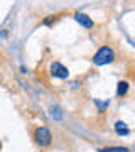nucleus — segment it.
Returning <instances> with one entry per match:
<instances>
[{"mask_svg": "<svg viewBox=\"0 0 135 152\" xmlns=\"http://www.w3.org/2000/svg\"><path fill=\"white\" fill-rule=\"evenodd\" d=\"M127 90H128V85H127L125 81H120L118 83V90H117V95H118V96H123L125 93H127Z\"/></svg>", "mask_w": 135, "mask_h": 152, "instance_id": "obj_6", "label": "nucleus"}, {"mask_svg": "<svg viewBox=\"0 0 135 152\" xmlns=\"http://www.w3.org/2000/svg\"><path fill=\"white\" fill-rule=\"evenodd\" d=\"M34 139H36V142H37L41 147H47L49 144H51V132L46 129V127H39L37 130L34 132Z\"/></svg>", "mask_w": 135, "mask_h": 152, "instance_id": "obj_2", "label": "nucleus"}, {"mask_svg": "<svg viewBox=\"0 0 135 152\" xmlns=\"http://www.w3.org/2000/svg\"><path fill=\"white\" fill-rule=\"evenodd\" d=\"M51 75L56 76V78L64 80V78L69 76V71H68V68H64V66L61 64V63H53L51 64Z\"/></svg>", "mask_w": 135, "mask_h": 152, "instance_id": "obj_3", "label": "nucleus"}, {"mask_svg": "<svg viewBox=\"0 0 135 152\" xmlns=\"http://www.w3.org/2000/svg\"><path fill=\"white\" fill-rule=\"evenodd\" d=\"M115 130H117L118 135H128V129L125 127L123 122H117V124H115Z\"/></svg>", "mask_w": 135, "mask_h": 152, "instance_id": "obj_5", "label": "nucleus"}, {"mask_svg": "<svg viewBox=\"0 0 135 152\" xmlns=\"http://www.w3.org/2000/svg\"><path fill=\"white\" fill-rule=\"evenodd\" d=\"M100 152H128L127 147H107V149H100Z\"/></svg>", "mask_w": 135, "mask_h": 152, "instance_id": "obj_7", "label": "nucleus"}, {"mask_svg": "<svg viewBox=\"0 0 135 152\" xmlns=\"http://www.w3.org/2000/svg\"><path fill=\"white\" fill-rule=\"evenodd\" d=\"M74 19L76 22H80L83 27H86V29H91L95 24H93V20L90 19V17L86 15V14H81V12H78V14H74Z\"/></svg>", "mask_w": 135, "mask_h": 152, "instance_id": "obj_4", "label": "nucleus"}, {"mask_svg": "<svg viewBox=\"0 0 135 152\" xmlns=\"http://www.w3.org/2000/svg\"><path fill=\"white\" fill-rule=\"evenodd\" d=\"M115 59V53L112 48H108V46H103L96 51V54L93 58V63L96 66H103V64H108V63H112Z\"/></svg>", "mask_w": 135, "mask_h": 152, "instance_id": "obj_1", "label": "nucleus"}]
</instances>
